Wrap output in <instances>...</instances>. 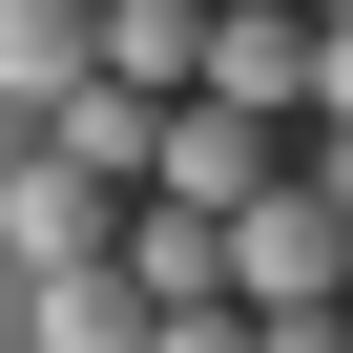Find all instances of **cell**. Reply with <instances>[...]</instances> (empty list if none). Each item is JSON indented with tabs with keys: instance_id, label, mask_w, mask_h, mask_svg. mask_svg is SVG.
Returning a JSON list of instances; mask_svg holds the SVG:
<instances>
[{
	"instance_id": "6da1fadb",
	"label": "cell",
	"mask_w": 353,
	"mask_h": 353,
	"mask_svg": "<svg viewBox=\"0 0 353 353\" xmlns=\"http://www.w3.org/2000/svg\"><path fill=\"white\" fill-rule=\"evenodd\" d=\"M229 291L250 312H353V208L312 188V166H291L270 208H229Z\"/></svg>"
},
{
	"instance_id": "7a4b0ae2",
	"label": "cell",
	"mask_w": 353,
	"mask_h": 353,
	"mask_svg": "<svg viewBox=\"0 0 353 353\" xmlns=\"http://www.w3.org/2000/svg\"><path fill=\"white\" fill-rule=\"evenodd\" d=\"M270 188H291V166H270V125H250V104H166L145 208H208V229H229V208H270Z\"/></svg>"
},
{
	"instance_id": "3957f363",
	"label": "cell",
	"mask_w": 353,
	"mask_h": 353,
	"mask_svg": "<svg viewBox=\"0 0 353 353\" xmlns=\"http://www.w3.org/2000/svg\"><path fill=\"white\" fill-rule=\"evenodd\" d=\"M0 229H21V270H125L145 188H83V166H21V188H0Z\"/></svg>"
},
{
	"instance_id": "277c9868",
	"label": "cell",
	"mask_w": 353,
	"mask_h": 353,
	"mask_svg": "<svg viewBox=\"0 0 353 353\" xmlns=\"http://www.w3.org/2000/svg\"><path fill=\"white\" fill-rule=\"evenodd\" d=\"M312 63H332V21H312V0H229V21H208V104H312Z\"/></svg>"
},
{
	"instance_id": "5b68a950",
	"label": "cell",
	"mask_w": 353,
	"mask_h": 353,
	"mask_svg": "<svg viewBox=\"0 0 353 353\" xmlns=\"http://www.w3.org/2000/svg\"><path fill=\"white\" fill-rule=\"evenodd\" d=\"M83 83H104V0H0V104H42V125H63Z\"/></svg>"
},
{
	"instance_id": "8992f818",
	"label": "cell",
	"mask_w": 353,
	"mask_h": 353,
	"mask_svg": "<svg viewBox=\"0 0 353 353\" xmlns=\"http://www.w3.org/2000/svg\"><path fill=\"white\" fill-rule=\"evenodd\" d=\"M42 166H83V188H145V166H166V83H125V63H104V83L42 125Z\"/></svg>"
},
{
	"instance_id": "52a82bcc",
	"label": "cell",
	"mask_w": 353,
	"mask_h": 353,
	"mask_svg": "<svg viewBox=\"0 0 353 353\" xmlns=\"http://www.w3.org/2000/svg\"><path fill=\"white\" fill-rule=\"evenodd\" d=\"M104 63L166 83V104H208V0H104Z\"/></svg>"
},
{
	"instance_id": "ba28073f",
	"label": "cell",
	"mask_w": 353,
	"mask_h": 353,
	"mask_svg": "<svg viewBox=\"0 0 353 353\" xmlns=\"http://www.w3.org/2000/svg\"><path fill=\"white\" fill-rule=\"evenodd\" d=\"M145 270H42V353H145Z\"/></svg>"
},
{
	"instance_id": "9c48e42d",
	"label": "cell",
	"mask_w": 353,
	"mask_h": 353,
	"mask_svg": "<svg viewBox=\"0 0 353 353\" xmlns=\"http://www.w3.org/2000/svg\"><path fill=\"white\" fill-rule=\"evenodd\" d=\"M145 353H270V312H250V291H208V312H166Z\"/></svg>"
},
{
	"instance_id": "30bf717a",
	"label": "cell",
	"mask_w": 353,
	"mask_h": 353,
	"mask_svg": "<svg viewBox=\"0 0 353 353\" xmlns=\"http://www.w3.org/2000/svg\"><path fill=\"white\" fill-rule=\"evenodd\" d=\"M312 104H332V125H353V21H332V63H312Z\"/></svg>"
},
{
	"instance_id": "8fae6325",
	"label": "cell",
	"mask_w": 353,
	"mask_h": 353,
	"mask_svg": "<svg viewBox=\"0 0 353 353\" xmlns=\"http://www.w3.org/2000/svg\"><path fill=\"white\" fill-rule=\"evenodd\" d=\"M312 21H353V0H312Z\"/></svg>"
},
{
	"instance_id": "7c38bea8",
	"label": "cell",
	"mask_w": 353,
	"mask_h": 353,
	"mask_svg": "<svg viewBox=\"0 0 353 353\" xmlns=\"http://www.w3.org/2000/svg\"><path fill=\"white\" fill-rule=\"evenodd\" d=\"M208 21H229V0H208Z\"/></svg>"
}]
</instances>
